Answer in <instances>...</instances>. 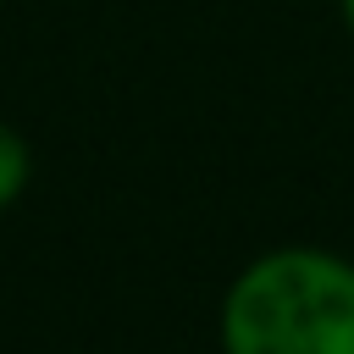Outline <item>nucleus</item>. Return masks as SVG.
<instances>
[{
	"mask_svg": "<svg viewBox=\"0 0 354 354\" xmlns=\"http://www.w3.org/2000/svg\"><path fill=\"white\" fill-rule=\"evenodd\" d=\"M28 183H33V144L22 138V127L0 116V216L28 194Z\"/></svg>",
	"mask_w": 354,
	"mask_h": 354,
	"instance_id": "2",
	"label": "nucleus"
},
{
	"mask_svg": "<svg viewBox=\"0 0 354 354\" xmlns=\"http://www.w3.org/2000/svg\"><path fill=\"white\" fill-rule=\"evenodd\" d=\"M221 354H354V260L321 243L254 254L216 310Z\"/></svg>",
	"mask_w": 354,
	"mask_h": 354,
	"instance_id": "1",
	"label": "nucleus"
},
{
	"mask_svg": "<svg viewBox=\"0 0 354 354\" xmlns=\"http://www.w3.org/2000/svg\"><path fill=\"white\" fill-rule=\"evenodd\" d=\"M337 17H343V28H348V39H354V0H337Z\"/></svg>",
	"mask_w": 354,
	"mask_h": 354,
	"instance_id": "3",
	"label": "nucleus"
}]
</instances>
